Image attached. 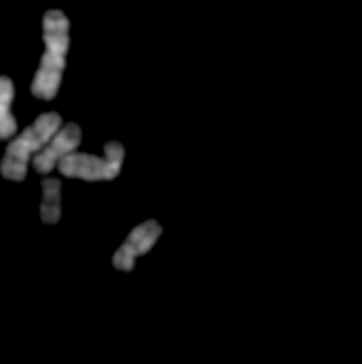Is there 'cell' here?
I'll return each instance as SVG.
<instances>
[{"instance_id":"obj_1","label":"cell","mask_w":362,"mask_h":364,"mask_svg":"<svg viewBox=\"0 0 362 364\" xmlns=\"http://www.w3.org/2000/svg\"><path fill=\"white\" fill-rule=\"evenodd\" d=\"M43 38H45V53L41 59V65L32 80V95L45 102H51L59 91L63 68H65V55L70 47V21L68 17L51 9L47 11L43 19Z\"/></svg>"},{"instance_id":"obj_2","label":"cell","mask_w":362,"mask_h":364,"mask_svg":"<svg viewBox=\"0 0 362 364\" xmlns=\"http://www.w3.org/2000/svg\"><path fill=\"white\" fill-rule=\"evenodd\" d=\"M61 129V116L57 112H47L34 120L28 129L21 131L17 139H13L2 156L0 162V173L4 179L11 181H21L26 179L28 162L34 158Z\"/></svg>"},{"instance_id":"obj_3","label":"cell","mask_w":362,"mask_h":364,"mask_svg":"<svg viewBox=\"0 0 362 364\" xmlns=\"http://www.w3.org/2000/svg\"><path fill=\"white\" fill-rule=\"evenodd\" d=\"M105 156H91L72 152L59 160L57 168L65 177H78L85 181H110L116 179L124 160V148L118 141L105 144Z\"/></svg>"},{"instance_id":"obj_4","label":"cell","mask_w":362,"mask_h":364,"mask_svg":"<svg viewBox=\"0 0 362 364\" xmlns=\"http://www.w3.org/2000/svg\"><path fill=\"white\" fill-rule=\"evenodd\" d=\"M162 228L160 223L154 219H148L144 223H139L137 228L131 230V234L127 236V240L120 245V249L114 253V267L122 269V272H131L135 259L146 255L152 247L156 245V240L160 238Z\"/></svg>"},{"instance_id":"obj_5","label":"cell","mask_w":362,"mask_h":364,"mask_svg":"<svg viewBox=\"0 0 362 364\" xmlns=\"http://www.w3.org/2000/svg\"><path fill=\"white\" fill-rule=\"evenodd\" d=\"M80 141H82V131H80L78 124H65V127H61L55 133V137H53L51 141L34 156V168H36V173H41V175L51 173L53 168L59 164V160L65 158L68 154H72L80 146Z\"/></svg>"},{"instance_id":"obj_6","label":"cell","mask_w":362,"mask_h":364,"mask_svg":"<svg viewBox=\"0 0 362 364\" xmlns=\"http://www.w3.org/2000/svg\"><path fill=\"white\" fill-rule=\"evenodd\" d=\"M13 82L6 76H0V139H6L17 133V120L11 114V104H13Z\"/></svg>"},{"instance_id":"obj_7","label":"cell","mask_w":362,"mask_h":364,"mask_svg":"<svg viewBox=\"0 0 362 364\" xmlns=\"http://www.w3.org/2000/svg\"><path fill=\"white\" fill-rule=\"evenodd\" d=\"M41 217L45 223H57L61 217V181L59 179H45L43 181Z\"/></svg>"}]
</instances>
